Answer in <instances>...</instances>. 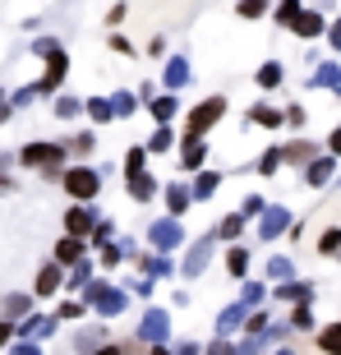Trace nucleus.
Returning a JSON list of instances; mask_svg holds the SVG:
<instances>
[{
	"label": "nucleus",
	"mask_w": 341,
	"mask_h": 355,
	"mask_svg": "<svg viewBox=\"0 0 341 355\" xmlns=\"http://www.w3.org/2000/svg\"><path fill=\"white\" fill-rule=\"evenodd\" d=\"M226 116V97H208V102L203 106H194V111H189V134H203V130H212V125H217V120Z\"/></svg>",
	"instance_id": "obj_1"
},
{
	"label": "nucleus",
	"mask_w": 341,
	"mask_h": 355,
	"mask_svg": "<svg viewBox=\"0 0 341 355\" xmlns=\"http://www.w3.org/2000/svg\"><path fill=\"white\" fill-rule=\"evenodd\" d=\"M290 33H295V37H318V33H328V24H323L318 10H300L290 19Z\"/></svg>",
	"instance_id": "obj_2"
},
{
	"label": "nucleus",
	"mask_w": 341,
	"mask_h": 355,
	"mask_svg": "<svg viewBox=\"0 0 341 355\" xmlns=\"http://www.w3.org/2000/svg\"><path fill=\"white\" fill-rule=\"evenodd\" d=\"M92 226H97V217H92L88 208H69V212H65V231H69V240H83Z\"/></svg>",
	"instance_id": "obj_3"
},
{
	"label": "nucleus",
	"mask_w": 341,
	"mask_h": 355,
	"mask_svg": "<svg viewBox=\"0 0 341 355\" xmlns=\"http://www.w3.org/2000/svg\"><path fill=\"white\" fill-rule=\"evenodd\" d=\"M60 157H65V153H60V148L55 144H33V148H24V162L28 166H60Z\"/></svg>",
	"instance_id": "obj_4"
},
{
	"label": "nucleus",
	"mask_w": 341,
	"mask_h": 355,
	"mask_svg": "<svg viewBox=\"0 0 341 355\" xmlns=\"http://www.w3.org/2000/svg\"><path fill=\"white\" fill-rule=\"evenodd\" d=\"M65 189L74 198H92V194H97V175H92V171H65Z\"/></svg>",
	"instance_id": "obj_5"
},
{
	"label": "nucleus",
	"mask_w": 341,
	"mask_h": 355,
	"mask_svg": "<svg viewBox=\"0 0 341 355\" xmlns=\"http://www.w3.org/2000/svg\"><path fill=\"white\" fill-rule=\"evenodd\" d=\"M46 55H51V65H46V79L37 83V92H51L55 83L65 79V69H69V60H65V51H60V46H55V51H46Z\"/></svg>",
	"instance_id": "obj_6"
},
{
	"label": "nucleus",
	"mask_w": 341,
	"mask_h": 355,
	"mask_svg": "<svg viewBox=\"0 0 341 355\" xmlns=\"http://www.w3.org/2000/svg\"><path fill=\"white\" fill-rule=\"evenodd\" d=\"M332 171H337V157H314L309 166H304V184H328L332 180Z\"/></svg>",
	"instance_id": "obj_7"
},
{
	"label": "nucleus",
	"mask_w": 341,
	"mask_h": 355,
	"mask_svg": "<svg viewBox=\"0 0 341 355\" xmlns=\"http://www.w3.org/2000/svg\"><path fill=\"white\" fill-rule=\"evenodd\" d=\"M286 226H290V212L286 208H268V217H263V226H259V236L263 240H277Z\"/></svg>",
	"instance_id": "obj_8"
},
{
	"label": "nucleus",
	"mask_w": 341,
	"mask_h": 355,
	"mask_svg": "<svg viewBox=\"0 0 341 355\" xmlns=\"http://www.w3.org/2000/svg\"><path fill=\"white\" fill-rule=\"evenodd\" d=\"M314 157H318V148L304 144V139H300V144H286V148H281V162H290V166H309Z\"/></svg>",
	"instance_id": "obj_9"
},
{
	"label": "nucleus",
	"mask_w": 341,
	"mask_h": 355,
	"mask_svg": "<svg viewBox=\"0 0 341 355\" xmlns=\"http://www.w3.org/2000/svg\"><path fill=\"white\" fill-rule=\"evenodd\" d=\"M309 83H314V88H328V92H337V97H341V65H318Z\"/></svg>",
	"instance_id": "obj_10"
},
{
	"label": "nucleus",
	"mask_w": 341,
	"mask_h": 355,
	"mask_svg": "<svg viewBox=\"0 0 341 355\" xmlns=\"http://www.w3.org/2000/svg\"><path fill=\"white\" fill-rule=\"evenodd\" d=\"M281 300H290V304H309L314 300V286L309 282H281V291H277Z\"/></svg>",
	"instance_id": "obj_11"
},
{
	"label": "nucleus",
	"mask_w": 341,
	"mask_h": 355,
	"mask_svg": "<svg viewBox=\"0 0 341 355\" xmlns=\"http://www.w3.org/2000/svg\"><path fill=\"white\" fill-rule=\"evenodd\" d=\"M139 337H143V342H161V337H166V314H161V309H152V314L143 318Z\"/></svg>",
	"instance_id": "obj_12"
},
{
	"label": "nucleus",
	"mask_w": 341,
	"mask_h": 355,
	"mask_svg": "<svg viewBox=\"0 0 341 355\" xmlns=\"http://www.w3.org/2000/svg\"><path fill=\"white\" fill-rule=\"evenodd\" d=\"M92 300H97L102 314H120V309H125V295H111L106 286H92Z\"/></svg>",
	"instance_id": "obj_13"
},
{
	"label": "nucleus",
	"mask_w": 341,
	"mask_h": 355,
	"mask_svg": "<svg viewBox=\"0 0 341 355\" xmlns=\"http://www.w3.org/2000/svg\"><path fill=\"white\" fill-rule=\"evenodd\" d=\"M318 351L323 355H341V323H328L318 332Z\"/></svg>",
	"instance_id": "obj_14"
},
{
	"label": "nucleus",
	"mask_w": 341,
	"mask_h": 355,
	"mask_svg": "<svg viewBox=\"0 0 341 355\" xmlns=\"http://www.w3.org/2000/svg\"><path fill=\"white\" fill-rule=\"evenodd\" d=\"M318 254H323V259H337L341 254V226H328V231L318 236Z\"/></svg>",
	"instance_id": "obj_15"
},
{
	"label": "nucleus",
	"mask_w": 341,
	"mask_h": 355,
	"mask_svg": "<svg viewBox=\"0 0 341 355\" xmlns=\"http://www.w3.org/2000/svg\"><path fill=\"white\" fill-rule=\"evenodd\" d=\"M175 240H180V226H175V222H157V226H152V245H161V250H170Z\"/></svg>",
	"instance_id": "obj_16"
},
{
	"label": "nucleus",
	"mask_w": 341,
	"mask_h": 355,
	"mask_svg": "<svg viewBox=\"0 0 341 355\" xmlns=\"http://www.w3.org/2000/svg\"><path fill=\"white\" fill-rule=\"evenodd\" d=\"M55 259H60V263H79L83 259V240H60V245H55Z\"/></svg>",
	"instance_id": "obj_17"
},
{
	"label": "nucleus",
	"mask_w": 341,
	"mask_h": 355,
	"mask_svg": "<svg viewBox=\"0 0 341 355\" xmlns=\"http://www.w3.org/2000/svg\"><path fill=\"white\" fill-rule=\"evenodd\" d=\"M250 120H254V125H268V130H277V125H281V111H272V106H254Z\"/></svg>",
	"instance_id": "obj_18"
},
{
	"label": "nucleus",
	"mask_w": 341,
	"mask_h": 355,
	"mask_svg": "<svg viewBox=\"0 0 341 355\" xmlns=\"http://www.w3.org/2000/svg\"><path fill=\"white\" fill-rule=\"evenodd\" d=\"M203 153H208V148L198 144V139H184V153H180V162H184V166H203Z\"/></svg>",
	"instance_id": "obj_19"
},
{
	"label": "nucleus",
	"mask_w": 341,
	"mask_h": 355,
	"mask_svg": "<svg viewBox=\"0 0 341 355\" xmlns=\"http://www.w3.org/2000/svg\"><path fill=\"white\" fill-rule=\"evenodd\" d=\"M55 286H60V268H51V263H46V268L37 272V291H42V295H51Z\"/></svg>",
	"instance_id": "obj_20"
},
{
	"label": "nucleus",
	"mask_w": 341,
	"mask_h": 355,
	"mask_svg": "<svg viewBox=\"0 0 341 355\" xmlns=\"http://www.w3.org/2000/svg\"><path fill=\"white\" fill-rule=\"evenodd\" d=\"M208 254H212V240H198V245H194V259L184 263V272H198V268L208 263Z\"/></svg>",
	"instance_id": "obj_21"
},
{
	"label": "nucleus",
	"mask_w": 341,
	"mask_h": 355,
	"mask_svg": "<svg viewBox=\"0 0 341 355\" xmlns=\"http://www.w3.org/2000/svg\"><path fill=\"white\" fill-rule=\"evenodd\" d=\"M277 83H281V65H277V60H268V65L259 69V88H277Z\"/></svg>",
	"instance_id": "obj_22"
},
{
	"label": "nucleus",
	"mask_w": 341,
	"mask_h": 355,
	"mask_svg": "<svg viewBox=\"0 0 341 355\" xmlns=\"http://www.w3.org/2000/svg\"><path fill=\"white\" fill-rule=\"evenodd\" d=\"M55 328V323H51V318H28V323H24V332H28V337H46V332H51Z\"/></svg>",
	"instance_id": "obj_23"
},
{
	"label": "nucleus",
	"mask_w": 341,
	"mask_h": 355,
	"mask_svg": "<svg viewBox=\"0 0 341 355\" xmlns=\"http://www.w3.org/2000/svg\"><path fill=\"white\" fill-rule=\"evenodd\" d=\"M130 194H134V198H152V194H157V184L148 180V175H134V184H130Z\"/></svg>",
	"instance_id": "obj_24"
},
{
	"label": "nucleus",
	"mask_w": 341,
	"mask_h": 355,
	"mask_svg": "<svg viewBox=\"0 0 341 355\" xmlns=\"http://www.w3.org/2000/svg\"><path fill=\"white\" fill-rule=\"evenodd\" d=\"M184 79H189V65H184V60H170V69H166V83H170V88H180Z\"/></svg>",
	"instance_id": "obj_25"
},
{
	"label": "nucleus",
	"mask_w": 341,
	"mask_h": 355,
	"mask_svg": "<svg viewBox=\"0 0 341 355\" xmlns=\"http://www.w3.org/2000/svg\"><path fill=\"white\" fill-rule=\"evenodd\" d=\"M290 328H314V314H309V304H295V314H290Z\"/></svg>",
	"instance_id": "obj_26"
},
{
	"label": "nucleus",
	"mask_w": 341,
	"mask_h": 355,
	"mask_svg": "<svg viewBox=\"0 0 341 355\" xmlns=\"http://www.w3.org/2000/svg\"><path fill=\"white\" fill-rule=\"evenodd\" d=\"M92 148H97V139H92V134H79V139H69V153H79V157H88Z\"/></svg>",
	"instance_id": "obj_27"
},
{
	"label": "nucleus",
	"mask_w": 341,
	"mask_h": 355,
	"mask_svg": "<svg viewBox=\"0 0 341 355\" xmlns=\"http://www.w3.org/2000/svg\"><path fill=\"white\" fill-rule=\"evenodd\" d=\"M226 268H231L236 277H245V268H250V254H245V250H231V259H226Z\"/></svg>",
	"instance_id": "obj_28"
},
{
	"label": "nucleus",
	"mask_w": 341,
	"mask_h": 355,
	"mask_svg": "<svg viewBox=\"0 0 341 355\" xmlns=\"http://www.w3.org/2000/svg\"><path fill=\"white\" fill-rule=\"evenodd\" d=\"M152 116L170 120V116H175V97H157V102H152Z\"/></svg>",
	"instance_id": "obj_29"
},
{
	"label": "nucleus",
	"mask_w": 341,
	"mask_h": 355,
	"mask_svg": "<svg viewBox=\"0 0 341 355\" xmlns=\"http://www.w3.org/2000/svg\"><path fill=\"white\" fill-rule=\"evenodd\" d=\"M277 166H281V148H272V153H263V162H259V171H263V175H272Z\"/></svg>",
	"instance_id": "obj_30"
},
{
	"label": "nucleus",
	"mask_w": 341,
	"mask_h": 355,
	"mask_svg": "<svg viewBox=\"0 0 341 355\" xmlns=\"http://www.w3.org/2000/svg\"><path fill=\"white\" fill-rule=\"evenodd\" d=\"M130 111H134V97H130V92H120L116 102H111V116H130Z\"/></svg>",
	"instance_id": "obj_31"
},
{
	"label": "nucleus",
	"mask_w": 341,
	"mask_h": 355,
	"mask_svg": "<svg viewBox=\"0 0 341 355\" xmlns=\"http://www.w3.org/2000/svg\"><path fill=\"white\" fill-rule=\"evenodd\" d=\"M88 111H92V120H111V102H102V97H92Z\"/></svg>",
	"instance_id": "obj_32"
},
{
	"label": "nucleus",
	"mask_w": 341,
	"mask_h": 355,
	"mask_svg": "<svg viewBox=\"0 0 341 355\" xmlns=\"http://www.w3.org/2000/svg\"><path fill=\"white\" fill-rule=\"evenodd\" d=\"M125 171H130V175H139V171H143V148H134L130 157H125Z\"/></svg>",
	"instance_id": "obj_33"
},
{
	"label": "nucleus",
	"mask_w": 341,
	"mask_h": 355,
	"mask_svg": "<svg viewBox=\"0 0 341 355\" xmlns=\"http://www.w3.org/2000/svg\"><path fill=\"white\" fill-rule=\"evenodd\" d=\"M184 208H189V194H184V189H170V212H175V217H180Z\"/></svg>",
	"instance_id": "obj_34"
},
{
	"label": "nucleus",
	"mask_w": 341,
	"mask_h": 355,
	"mask_svg": "<svg viewBox=\"0 0 341 355\" xmlns=\"http://www.w3.org/2000/svg\"><path fill=\"white\" fill-rule=\"evenodd\" d=\"M240 318H245V304H236V309H226V314H222V323H217V328H231V323H240Z\"/></svg>",
	"instance_id": "obj_35"
},
{
	"label": "nucleus",
	"mask_w": 341,
	"mask_h": 355,
	"mask_svg": "<svg viewBox=\"0 0 341 355\" xmlns=\"http://www.w3.org/2000/svg\"><path fill=\"white\" fill-rule=\"evenodd\" d=\"M148 148H152V153H166V148H170V130H157V134H152V144H148Z\"/></svg>",
	"instance_id": "obj_36"
},
{
	"label": "nucleus",
	"mask_w": 341,
	"mask_h": 355,
	"mask_svg": "<svg viewBox=\"0 0 341 355\" xmlns=\"http://www.w3.org/2000/svg\"><path fill=\"white\" fill-rule=\"evenodd\" d=\"M217 180H222V175L203 171V175H198V194H212V189H217Z\"/></svg>",
	"instance_id": "obj_37"
},
{
	"label": "nucleus",
	"mask_w": 341,
	"mask_h": 355,
	"mask_svg": "<svg viewBox=\"0 0 341 355\" xmlns=\"http://www.w3.org/2000/svg\"><path fill=\"white\" fill-rule=\"evenodd\" d=\"M240 226H245L240 217H226V222H222V236H226V240H236V236H240Z\"/></svg>",
	"instance_id": "obj_38"
},
{
	"label": "nucleus",
	"mask_w": 341,
	"mask_h": 355,
	"mask_svg": "<svg viewBox=\"0 0 341 355\" xmlns=\"http://www.w3.org/2000/svg\"><path fill=\"white\" fill-rule=\"evenodd\" d=\"M328 157H341V125L328 134Z\"/></svg>",
	"instance_id": "obj_39"
},
{
	"label": "nucleus",
	"mask_w": 341,
	"mask_h": 355,
	"mask_svg": "<svg viewBox=\"0 0 341 355\" xmlns=\"http://www.w3.org/2000/svg\"><path fill=\"white\" fill-rule=\"evenodd\" d=\"M295 14H300V5H295V0H286V5H281V10H277V19H281V24H290V19H295Z\"/></svg>",
	"instance_id": "obj_40"
},
{
	"label": "nucleus",
	"mask_w": 341,
	"mask_h": 355,
	"mask_svg": "<svg viewBox=\"0 0 341 355\" xmlns=\"http://www.w3.org/2000/svg\"><path fill=\"white\" fill-rule=\"evenodd\" d=\"M254 300H263V286H259V282H250V286H245V304H254Z\"/></svg>",
	"instance_id": "obj_41"
},
{
	"label": "nucleus",
	"mask_w": 341,
	"mask_h": 355,
	"mask_svg": "<svg viewBox=\"0 0 341 355\" xmlns=\"http://www.w3.org/2000/svg\"><path fill=\"white\" fill-rule=\"evenodd\" d=\"M272 277H281V282L290 277V263H286V259H272Z\"/></svg>",
	"instance_id": "obj_42"
},
{
	"label": "nucleus",
	"mask_w": 341,
	"mask_h": 355,
	"mask_svg": "<svg viewBox=\"0 0 341 355\" xmlns=\"http://www.w3.org/2000/svg\"><path fill=\"white\" fill-rule=\"evenodd\" d=\"M328 42H332V51H341V19L328 28Z\"/></svg>",
	"instance_id": "obj_43"
},
{
	"label": "nucleus",
	"mask_w": 341,
	"mask_h": 355,
	"mask_svg": "<svg viewBox=\"0 0 341 355\" xmlns=\"http://www.w3.org/2000/svg\"><path fill=\"white\" fill-rule=\"evenodd\" d=\"M55 111H60V116H74V111H79V102H74V97H60V106H55Z\"/></svg>",
	"instance_id": "obj_44"
},
{
	"label": "nucleus",
	"mask_w": 341,
	"mask_h": 355,
	"mask_svg": "<svg viewBox=\"0 0 341 355\" xmlns=\"http://www.w3.org/2000/svg\"><path fill=\"white\" fill-rule=\"evenodd\" d=\"M79 314H83V304H74V300L60 304V318H79Z\"/></svg>",
	"instance_id": "obj_45"
},
{
	"label": "nucleus",
	"mask_w": 341,
	"mask_h": 355,
	"mask_svg": "<svg viewBox=\"0 0 341 355\" xmlns=\"http://www.w3.org/2000/svg\"><path fill=\"white\" fill-rule=\"evenodd\" d=\"M208 355H231V346H226V342H217V346H212Z\"/></svg>",
	"instance_id": "obj_46"
},
{
	"label": "nucleus",
	"mask_w": 341,
	"mask_h": 355,
	"mask_svg": "<svg viewBox=\"0 0 341 355\" xmlns=\"http://www.w3.org/2000/svg\"><path fill=\"white\" fill-rule=\"evenodd\" d=\"M92 355H120V346H102V351H92Z\"/></svg>",
	"instance_id": "obj_47"
},
{
	"label": "nucleus",
	"mask_w": 341,
	"mask_h": 355,
	"mask_svg": "<svg viewBox=\"0 0 341 355\" xmlns=\"http://www.w3.org/2000/svg\"><path fill=\"white\" fill-rule=\"evenodd\" d=\"M10 342V323H0V346Z\"/></svg>",
	"instance_id": "obj_48"
},
{
	"label": "nucleus",
	"mask_w": 341,
	"mask_h": 355,
	"mask_svg": "<svg viewBox=\"0 0 341 355\" xmlns=\"http://www.w3.org/2000/svg\"><path fill=\"white\" fill-rule=\"evenodd\" d=\"M19 355H37V351H33V346H24V351H19Z\"/></svg>",
	"instance_id": "obj_49"
},
{
	"label": "nucleus",
	"mask_w": 341,
	"mask_h": 355,
	"mask_svg": "<svg viewBox=\"0 0 341 355\" xmlns=\"http://www.w3.org/2000/svg\"><path fill=\"white\" fill-rule=\"evenodd\" d=\"M152 355H166V351H152Z\"/></svg>",
	"instance_id": "obj_50"
},
{
	"label": "nucleus",
	"mask_w": 341,
	"mask_h": 355,
	"mask_svg": "<svg viewBox=\"0 0 341 355\" xmlns=\"http://www.w3.org/2000/svg\"><path fill=\"white\" fill-rule=\"evenodd\" d=\"M277 355H290V351H277Z\"/></svg>",
	"instance_id": "obj_51"
}]
</instances>
